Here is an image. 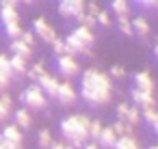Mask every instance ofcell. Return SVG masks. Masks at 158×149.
<instances>
[{
    "mask_svg": "<svg viewBox=\"0 0 158 149\" xmlns=\"http://www.w3.org/2000/svg\"><path fill=\"white\" fill-rule=\"evenodd\" d=\"M115 95V87L113 80L108 76V71L89 67L85 71H80V89H78V97H82L89 106H106L110 104Z\"/></svg>",
    "mask_w": 158,
    "mask_h": 149,
    "instance_id": "cell-1",
    "label": "cell"
},
{
    "mask_svg": "<svg viewBox=\"0 0 158 149\" xmlns=\"http://www.w3.org/2000/svg\"><path fill=\"white\" fill-rule=\"evenodd\" d=\"M89 123H91V117H87L82 112L63 117L59 121V130L63 134V140L76 149L85 147V143L89 140Z\"/></svg>",
    "mask_w": 158,
    "mask_h": 149,
    "instance_id": "cell-2",
    "label": "cell"
},
{
    "mask_svg": "<svg viewBox=\"0 0 158 149\" xmlns=\"http://www.w3.org/2000/svg\"><path fill=\"white\" fill-rule=\"evenodd\" d=\"M0 24H2L5 35L13 41L22 37V26H20V13L15 7H0Z\"/></svg>",
    "mask_w": 158,
    "mask_h": 149,
    "instance_id": "cell-3",
    "label": "cell"
},
{
    "mask_svg": "<svg viewBox=\"0 0 158 149\" xmlns=\"http://www.w3.org/2000/svg\"><path fill=\"white\" fill-rule=\"evenodd\" d=\"M20 102H22L24 108H28V110H46V106H48V97H46V93L39 89L37 82H33L31 87H26V89L20 93Z\"/></svg>",
    "mask_w": 158,
    "mask_h": 149,
    "instance_id": "cell-4",
    "label": "cell"
},
{
    "mask_svg": "<svg viewBox=\"0 0 158 149\" xmlns=\"http://www.w3.org/2000/svg\"><path fill=\"white\" fill-rule=\"evenodd\" d=\"M54 67L59 71V76H63L65 80H72L76 78L82 69H80V63L74 54H61V56H54Z\"/></svg>",
    "mask_w": 158,
    "mask_h": 149,
    "instance_id": "cell-5",
    "label": "cell"
},
{
    "mask_svg": "<svg viewBox=\"0 0 158 149\" xmlns=\"http://www.w3.org/2000/svg\"><path fill=\"white\" fill-rule=\"evenodd\" d=\"M85 5L87 0H59V15L65 20H80L85 15Z\"/></svg>",
    "mask_w": 158,
    "mask_h": 149,
    "instance_id": "cell-6",
    "label": "cell"
},
{
    "mask_svg": "<svg viewBox=\"0 0 158 149\" xmlns=\"http://www.w3.org/2000/svg\"><path fill=\"white\" fill-rule=\"evenodd\" d=\"M33 33H35V37L37 39H41L44 43H52V41H56L59 39V35H56V30H54V26L46 20V18H35V22H33Z\"/></svg>",
    "mask_w": 158,
    "mask_h": 149,
    "instance_id": "cell-7",
    "label": "cell"
},
{
    "mask_svg": "<svg viewBox=\"0 0 158 149\" xmlns=\"http://www.w3.org/2000/svg\"><path fill=\"white\" fill-rule=\"evenodd\" d=\"M54 99H56L61 106H72V104H76V99H78V91H76V87H74L69 80H63V82H59V89H56Z\"/></svg>",
    "mask_w": 158,
    "mask_h": 149,
    "instance_id": "cell-8",
    "label": "cell"
},
{
    "mask_svg": "<svg viewBox=\"0 0 158 149\" xmlns=\"http://www.w3.org/2000/svg\"><path fill=\"white\" fill-rule=\"evenodd\" d=\"M59 76H54V74H50V71H44L39 78H37V84H39V89L46 93V97H54L56 95V89H59Z\"/></svg>",
    "mask_w": 158,
    "mask_h": 149,
    "instance_id": "cell-9",
    "label": "cell"
},
{
    "mask_svg": "<svg viewBox=\"0 0 158 149\" xmlns=\"http://www.w3.org/2000/svg\"><path fill=\"white\" fill-rule=\"evenodd\" d=\"M130 97H132L134 106H139V108H156V95L154 93H147V91H141V89L132 87Z\"/></svg>",
    "mask_w": 158,
    "mask_h": 149,
    "instance_id": "cell-10",
    "label": "cell"
},
{
    "mask_svg": "<svg viewBox=\"0 0 158 149\" xmlns=\"http://www.w3.org/2000/svg\"><path fill=\"white\" fill-rule=\"evenodd\" d=\"M65 46H67V52L74 54V56H91V54H93V48L80 43V41H78L76 37H72V35L65 37Z\"/></svg>",
    "mask_w": 158,
    "mask_h": 149,
    "instance_id": "cell-11",
    "label": "cell"
},
{
    "mask_svg": "<svg viewBox=\"0 0 158 149\" xmlns=\"http://www.w3.org/2000/svg\"><path fill=\"white\" fill-rule=\"evenodd\" d=\"M69 35H72V37H76L80 43H85V46H89V48H93V46H95V33H93V28H87V26L78 24Z\"/></svg>",
    "mask_w": 158,
    "mask_h": 149,
    "instance_id": "cell-12",
    "label": "cell"
},
{
    "mask_svg": "<svg viewBox=\"0 0 158 149\" xmlns=\"http://www.w3.org/2000/svg\"><path fill=\"white\" fill-rule=\"evenodd\" d=\"M132 87H136V89H141V91H147V93H154V89H156L154 78H152V74H149L147 69L134 74V84H132Z\"/></svg>",
    "mask_w": 158,
    "mask_h": 149,
    "instance_id": "cell-13",
    "label": "cell"
},
{
    "mask_svg": "<svg viewBox=\"0 0 158 149\" xmlns=\"http://www.w3.org/2000/svg\"><path fill=\"white\" fill-rule=\"evenodd\" d=\"M9 63H11V74H13V80H20L26 69H28V58L24 56H18V54H11L9 56Z\"/></svg>",
    "mask_w": 158,
    "mask_h": 149,
    "instance_id": "cell-14",
    "label": "cell"
},
{
    "mask_svg": "<svg viewBox=\"0 0 158 149\" xmlns=\"http://www.w3.org/2000/svg\"><path fill=\"white\" fill-rule=\"evenodd\" d=\"M2 140H9V143H13L15 147H22L24 134H22V130H20L15 123H9V125L2 127Z\"/></svg>",
    "mask_w": 158,
    "mask_h": 149,
    "instance_id": "cell-15",
    "label": "cell"
},
{
    "mask_svg": "<svg viewBox=\"0 0 158 149\" xmlns=\"http://www.w3.org/2000/svg\"><path fill=\"white\" fill-rule=\"evenodd\" d=\"M117 138H119V136L115 134V130H113L110 125H104V127H102V134L98 136V140H95V143H98L102 149H113V147H115V143H117Z\"/></svg>",
    "mask_w": 158,
    "mask_h": 149,
    "instance_id": "cell-16",
    "label": "cell"
},
{
    "mask_svg": "<svg viewBox=\"0 0 158 149\" xmlns=\"http://www.w3.org/2000/svg\"><path fill=\"white\" fill-rule=\"evenodd\" d=\"M132 33H134L136 37H141V39H147V37H149L152 26H149V22H147L145 15H139V18L132 20Z\"/></svg>",
    "mask_w": 158,
    "mask_h": 149,
    "instance_id": "cell-17",
    "label": "cell"
},
{
    "mask_svg": "<svg viewBox=\"0 0 158 149\" xmlns=\"http://www.w3.org/2000/svg\"><path fill=\"white\" fill-rule=\"evenodd\" d=\"M13 123H15L20 130H28V127L33 125V115H31V110H28V108L15 110V112H13Z\"/></svg>",
    "mask_w": 158,
    "mask_h": 149,
    "instance_id": "cell-18",
    "label": "cell"
},
{
    "mask_svg": "<svg viewBox=\"0 0 158 149\" xmlns=\"http://www.w3.org/2000/svg\"><path fill=\"white\" fill-rule=\"evenodd\" d=\"M13 112V99L9 93L2 91V95H0V121H7Z\"/></svg>",
    "mask_w": 158,
    "mask_h": 149,
    "instance_id": "cell-19",
    "label": "cell"
},
{
    "mask_svg": "<svg viewBox=\"0 0 158 149\" xmlns=\"http://www.w3.org/2000/svg\"><path fill=\"white\" fill-rule=\"evenodd\" d=\"M9 48H11V54H18V56H24V58H31L33 56V50H35V48L26 46L22 39H13Z\"/></svg>",
    "mask_w": 158,
    "mask_h": 149,
    "instance_id": "cell-20",
    "label": "cell"
},
{
    "mask_svg": "<svg viewBox=\"0 0 158 149\" xmlns=\"http://www.w3.org/2000/svg\"><path fill=\"white\" fill-rule=\"evenodd\" d=\"M113 149H141V143L136 136H119Z\"/></svg>",
    "mask_w": 158,
    "mask_h": 149,
    "instance_id": "cell-21",
    "label": "cell"
},
{
    "mask_svg": "<svg viewBox=\"0 0 158 149\" xmlns=\"http://www.w3.org/2000/svg\"><path fill=\"white\" fill-rule=\"evenodd\" d=\"M130 0H110V11L121 18V15H130Z\"/></svg>",
    "mask_w": 158,
    "mask_h": 149,
    "instance_id": "cell-22",
    "label": "cell"
},
{
    "mask_svg": "<svg viewBox=\"0 0 158 149\" xmlns=\"http://www.w3.org/2000/svg\"><path fill=\"white\" fill-rule=\"evenodd\" d=\"M52 143H54L52 132H50L48 127H41V130H39V134H37V145H39V149H50V147H52Z\"/></svg>",
    "mask_w": 158,
    "mask_h": 149,
    "instance_id": "cell-23",
    "label": "cell"
},
{
    "mask_svg": "<svg viewBox=\"0 0 158 149\" xmlns=\"http://www.w3.org/2000/svg\"><path fill=\"white\" fill-rule=\"evenodd\" d=\"M123 121H126V123H130L132 127H136V125L141 123V108H139V106H134V104H130Z\"/></svg>",
    "mask_w": 158,
    "mask_h": 149,
    "instance_id": "cell-24",
    "label": "cell"
},
{
    "mask_svg": "<svg viewBox=\"0 0 158 149\" xmlns=\"http://www.w3.org/2000/svg\"><path fill=\"white\" fill-rule=\"evenodd\" d=\"M110 127L115 130V134H117V136H134V127H132L130 123L121 121V119H117Z\"/></svg>",
    "mask_w": 158,
    "mask_h": 149,
    "instance_id": "cell-25",
    "label": "cell"
},
{
    "mask_svg": "<svg viewBox=\"0 0 158 149\" xmlns=\"http://www.w3.org/2000/svg\"><path fill=\"white\" fill-rule=\"evenodd\" d=\"M44 71H46L44 61H37V63H33V67H28V69H26V74H24V76H26L28 80H33V82H37V78H39Z\"/></svg>",
    "mask_w": 158,
    "mask_h": 149,
    "instance_id": "cell-26",
    "label": "cell"
},
{
    "mask_svg": "<svg viewBox=\"0 0 158 149\" xmlns=\"http://www.w3.org/2000/svg\"><path fill=\"white\" fill-rule=\"evenodd\" d=\"M115 24H117V28H119L121 35H128V37L134 35V33H132V20H130V15H121V18H117Z\"/></svg>",
    "mask_w": 158,
    "mask_h": 149,
    "instance_id": "cell-27",
    "label": "cell"
},
{
    "mask_svg": "<svg viewBox=\"0 0 158 149\" xmlns=\"http://www.w3.org/2000/svg\"><path fill=\"white\" fill-rule=\"evenodd\" d=\"M108 76H110V80H126V78H128V71H126V67H121V65H110Z\"/></svg>",
    "mask_w": 158,
    "mask_h": 149,
    "instance_id": "cell-28",
    "label": "cell"
},
{
    "mask_svg": "<svg viewBox=\"0 0 158 149\" xmlns=\"http://www.w3.org/2000/svg\"><path fill=\"white\" fill-rule=\"evenodd\" d=\"M95 24H100L102 28H110V26H113V20H110V13L102 9V11H100V13L95 15Z\"/></svg>",
    "mask_w": 158,
    "mask_h": 149,
    "instance_id": "cell-29",
    "label": "cell"
},
{
    "mask_svg": "<svg viewBox=\"0 0 158 149\" xmlns=\"http://www.w3.org/2000/svg\"><path fill=\"white\" fill-rule=\"evenodd\" d=\"M102 121H98V119H91V123H89V138L91 140H98V136L102 134Z\"/></svg>",
    "mask_w": 158,
    "mask_h": 149,
    "instance_id": "cell-30",
    "label": "cell"
},
{
    "mask_svg": "<svg viewBox=\"0 0 158 149\" xmlns=\"http://www.w3.org/2000/svg\"><path fill=\"white\" fill-rule=\"evenodd\" d=\"M158 117V110L156 108H141V121H145L147 125H152Z\"/></svg>",
    "mask_w": 158,
    "mask_h": 149,
    "instance_id": "cell-31",
    "label": "cell"
},
{
    "mask_svg": "<svg viewBox=\"0 0 158 149\" xmlns=\"http://www.w3.org/2000/svg\"><path fill=\"white\" fill-rule=\"evenodd\" d=\"M50 48H52L54 56H61V54H69V52H67V46H65V39H56V41H52V43H50Z\"/></svg>",
    "mask_w": 158,
    "mask_h": 149,
    "instance_id": "cell-32",
    "label": "cell"
},
{
    "mask_svg": "<svg viewBox=\"0 0 158 149\" xmlns=\"http://www.w3.org/2000/svg\"><path fill=\"white\" fill-rule=\"evenodd\" d=\"M0 71H2V74H7V76L11 78V82H13V74H11V63H9V56H7V54H0Z\"/></svg>",
    "mask_w": 158,
    "mask_h": 149,
    "instance_id": "cell-33",
    "label": "cell"
},
{
    "mask_svg": "<svg viewBox=\"0 0 158 149\" xmlns=\"http://www.w3.org/2000/svg\"><path fill=\"white\" fill-rule=\"evenodd\" d=\"M100 11H102V7L95 2V0H89V2L85 5V13H87V15H91V18H95Z\"/></svg>",
    "mask_w": 158,
    "mask_h": 149,
    "instance_id": "cell-34",
    "label": "cell"
},
{
    "mask_svg": "<svg viewBox=\"0 0 158 149\" xmlns=\"http://www.w3.org/2000/svg\"><path fill=\"white\" fill-rule=\"evenodd\" d=\"M20 39H22L26 46H31V48H35V43H37V37H35V33H33V30H24Z\"/></svg>",
    "mask_w": 158,
    "mask_h": 149,
    "instance_id": "cell-35",
    "label": "cell"
},
{
    "mask_svg": "<svg viewBox=\"0 0 158 149\" xmlns=\"http://www.w3.org/2000/svg\"><path fill=\"white\" fill-rule=\"evenodd\" d=\"M128 106H130L128 102H119V104H117V108H115V112H117V119H121V121L126 119V112H128Z\"/></svg>",
    "mask_w": 158,
    "mask_h": 149,
    "instance_id": "cell-36",
    "label": "cell"
},
{
    "mask_svg": "<svg viewBox=\"0 0 158 149\" xmlns=\"http://www.w3.org/2000/svg\"><path fill=\"white\" fill-rule=\"evenodd\" d=\"M78 24H82V26H87V28H93V26H95V18H91V15L85 13V15L78 20Z\"/></svg>",
    "mask_w": 158,
    "mask_h": 149,
    "instance_id": "cell-37",
    "label": "cell"
},
{
    "mask_svg": "<svg viewBox=\"0 0 158 149\" xmlns=\"http://www.w3.org/2000/svg\"><path fill=\"white\" fill-rule=\"evenodd\" d=\"M9 87H11V78H9L7 74L0 71V91H7Z\"/></svg>",
    "mask_w": 158,
    "mask_h": 149,
    "instance_id": "cell-38",
    "label": "cell"
},
{
    "mask_svg": "<svg viewBox=\"0 0 158 149\" xmlns=\"http://www.w3.org/2000/svg\"><path fill=\"white\" fill-rule=\"evenodd\" d=\"M50 149H76V147H72V145H69V143H65V140H59V143L54 140Z\"/></svg>",
    "mask_w": 158,
    "mask_h": 149,
    "instance_id": "cell-39",
    "label": "cell"
},
{
    "mask_svg": "<svg viewBox=\"0 0 158 149\" xmlns=\"http://www.w3.org/2000/svg\"><path fill=\"white\" fill-rule=\"evenodd\" d=\"M20 5V0H0V7H15L18 9Z\"/></svg>",
    "mask_w": 158,
    "mask_h": 149,
    "instance_id": "cell-40",
    "label": "cell"
},
{
    "mask_svg": "<svg viewBox=\"0 0 158 149\" xmlns=\"http://www.w3.org/2000/svg\"><path fill=\"white\" fill-rule=\"evenodd\" d=\"M136 5H141L143 9H152L154 5H156V0H139V2Z\"/></svg>",
    "mask_w": 158,
    "mask_h": 149,
    "instance_id": "cell-41",
    "label": "cell"
},
{
    "mask_svg": "<svg viewBox=\"0 0 158 149\" xmlns=\"http://www.w3.org/2000/svg\"><path fill=\"white\" fill-rule=\"evenodd\" d=\"M82 149H102V147H100V145H98V143H95V140H87V143H85V147H82Z\"/></svg>",
    "mask_w": 158,
    "mask_h": 149,
    "instance_id": "cell-42",
    "label": "cell"
},
{
    "mask_svg": "<svg viewBox=\"0 0 158 149\" xmlns=\"http://www.w3.org/2000/svg\"><path fill=\"white\" fill-rule=\"evenodd\" d=\"M149 127H152V130H154V134H156V136H158V117H156V121H154V123H152V125H149Z\"/></svg>",
    "mask_w": 158,
    "mask_h": 149,
    "instance_id": "cell-43",
    "label": "cell"
},
{
    "mask_svg": "<svg viewBox=\"0 0 158 149\" xmlns=\"http://www.w3.org/2000/svg\"><path fill=\"white\" fill-rule=\"evenodd\" d=\"M154 56H156V61H158V43L154 46Z\"/></svg>",
    "mask_w": 158,
    "mask_h": 149,
    "instance_id": "cell-44",
    "label": "cell"
},
{
    "mask_svg": "<svg viewBox=\"0 0 158 149\" xmlns=\"http://www.w3.org/2000/svg\"><path fill=\"white\" fill-rule=\"evenodd\" d=\"M20 2H26V5H33V2H37V0H20Z\"/></svg>",
    "mask_w": 158,
    "mask_h": 149,
    "instance_id": "cell-45",
    "label": "cell"
},
{
    "mask_svg": "<svg viewBox=\"0 0 158 149\" xmlns=\"http://www.w3.org/2000/svg\"><path fill=\"white\" fill-rule=\"evenodd\" d=\"M147 149H158V145H149V147H147Z\"/></svg>",
    "mask_w": 158,
    "mask_h": 149,
    "instance_id": "cell-46",
    "label": "cell"
},
{
    "mask_svg": "<svg viewBox=\"0 0 158 149\" xmlns=\"http://www.w3.org/2000/svg\"><path fill=\"white\" fill-rule=\"evenodd\" d=\"M0 143H2V130H0Z\"/></svg>",
    "mask_w": 158,
    "mask_h": 149,
    "instance_id": "cell-47",
    "label": "cell"
},
{
    "mask_svg": "<svg viewBox=\"0 0 158 149\" xmlns=\"http://www.w3.org/2000/svg\"><path fill=\"white\" fill-rule=\"evenodd\" d=\"M154 7H156V11H158V0H156V5H154Z\"/></svg>",
    "mask_w": 158,
    "mask_h": 149,
    "instance_id": "cell-48",
    "label": "cell"
},
{
    "mask_svg": "<svg viewBox=\"0 0 158 149\" xmlns=\"http://www.w3.org/2000/svg\"><path fill=\"white\" fill-rule=\"evenodd\" d=\"M132 2H139V0H132Z\"/></svg>",
    "mask_w": 158,
    "mask_h": 149,
    "instance_id": "cell-49",
    "label": "cell"
}]
</instances>
